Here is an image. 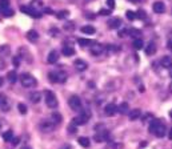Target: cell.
Wrapping results in <instances>:
<instances>
[{"label": "cell", "instance_id": "cell-36", "mask_svg": "<svg viewBox=\"0 0 172 149\" xmlns=\"http://www.w3.org/2000/svg\"><path fill=\"white\" fill-rule=\"evenodd\" d=\"M68 15H69V12L67 9H61V11L57 12V17L59 19H66V17H68Z\"/></svg>", "mask_w": 172, "mask_h": 149}, {"label": "cell", "instance_id": "cell-31", "mask_svg": "<svg viewBox=\"0 0 172 149\" xmlns=\"http://www.w3.org/2000/svg\"><path fill=\"white\" fill-rule=\"evenodd\" d=\"M78 41H79V44H80L81 47H91L92 44H94V41L90 40V39H79Z\"/></svg>", "mask_w": 172, "mask_h": 149}, {"label": "cell", "instance_id": "cell-33", "mask_svg": "<svg viewBox=\"0 0 172 149\" xmlns=\"http://www.w3.org/2000/svg\"><path fill=\"white\" fill-rule=\"evenodd\" d=\"M31 7H33L35 9H38V11H41V9H43V4H41L40 0H33L32 4H31Z\"/></svg>", "mask_w": 172, "mask_h": 149}, {"label": "cell", "instance_id": "cell-18", "mask_svg": "<svg viewBox=\"0 0 172 149\" xmlns=\"http://www.w3.org/2000/svg\"><path fill=\"white\" fill-rule=\"evenodd\" d=\"M27 39H28L29 41H32V43L38 41V40H39V33L36 32L35 29H31V31L27 32Z\"/></svg>", "mask_w": 172, "mask_h": 149}, {"label": "cell", "instance_id": "cell-47", "mask_svg": "<svg viewBox=\"0 0 172 149\" xmlns=\"http://www.w3.org/2000/svg\"><path fill=\"white\" fill-rule=\"evenodd\" d=\"M123 148V144H115L113 145V149H121Z\"/></svg>", "mask_w": 172, "mask_h": 149}, {"label": "cell", "instance_id": "cell-28", "mask_svg": "<svg viewBox=\"0 0 172 149\" xmlns=\"http://www.w3.org/2000/svg\"><path fill=\"white\" fill-rule=\"evenodd\" d=\"M51 120H52V123H55L56 125H59L63 119H61V114L60 113H52L51 114Z\"/></svg>", "mask_w": 172, "mask_h": 149}, {"label": "cell", "instance_id": "cell-24", "mask_svg": "<svg viewBox=\"0 0 172 149\" xmlns=\"http://www.w3.org/2000/svg\"><path fill=\"white\" fill-rule=\"evenodd\" d=\"M155 52H156V44L155 43H149V44L146 47V53L147 55H155Z\"/></svg>", "mask_w": 172, "mask_h": 149}, {"label": "cell", "instance_id": "cell-43", "mask_svg": "<svg viewBox=\"0 0 172 149\" xmlns=\"http://www.w3.org/2000/svg\"><path fill=\"white\" fill-rule=\"evenodd\" d=\"M107 5L112 9L113 7H115V0H107Z\"/></svg>", "mask_w": 172, "mask_h": 149}, {"label": "cell", "instance_id": "cell-13", "mask_svg": "<svg viewBox=\"0 0 172 149\" xmlns=\"http://www.w3.org/2000/svg\"><path fill=\"white\" fill-rule=\"evenodd\" d=\"M104 112H106V114H108V116H113V114L118 112V107H116L115 104H107L106 108H104Z\"/></svg>", "mask_w": 172, "mask_h": 149}, {"label": "cell", "instance_id": "cell-6", "mask_svg": "<svg viewBox=\"0 0 172 149\" xmlns=\"http://www.w3.org/2000/svg\"><path fill=\"white\" fill-rule=\"evenodd\" d=\"M68 105H69V108H71L72 111H81V100H80V97L79 96H71L69 97V100H68Z\"/></svg>", "mask_w": 172, "mask_h": 149}, {"label": "cell", "instance_id": "cell-25", "mask_svg": "<svg viewBox=\"0 0 172 149\" xmlns=\"http://www.w3.org/2000/svg\"><path fill=\"white\" fill-rule=\"evenodd\" d=\"M134 48L137 49V51H140V49L144 48V41L140 39V37H139V39H135L134 40Z\"/></svg>", "mask_w": 172, "mask_h": 149}, {"label": "cell", "instance_id": "cell-23", "mask_svg": "<svg viewBox=\"0 0 172 149\" xmlns=\"http://www.w3.org/2000/svg\"><path fill=\"white\" fill-rule=\"evenodd\" d=\"M11 53V49L8 45H2L0 47V56H3V57H8Z\"/></svg>", "mask_w": 172, "mask_h": 149}, {"label": "cell", "instance_id": "cell-45", "mask_svg": "<svg viewBox=\"0 0 172 149\" xmlns=\"http://www.w3.org/2000/svg\"><path fill=\"white\" fill-rule=\"evenodd\" d=\"M127 35H128V29H123V31H120V33H119V36L120 37H124Z\"/></svg>", "mask_w": 172, "mask_h": 149}, {"label": "cell", "instance_id": "cell-20", "mask_svg": "<svg viewBox=\"0 0 172 149\" xmlns=\"http://www.w3.org/2000/svg\"><path fill=\"white\" fill-rule=\"evenodd\" d=\"M118 112L121 114H127L128 112H130V105H128V102H121L118 107Z\"/></svg>", "mask_w": 172, "mask_h": 149}, {"label": "cell", "instance_id": "cell-50", "mask_svg": "<svg viewBox=\"0 0 172 149\" xmlns=\"http://www.w3.org/2000/svg\"><path fill=\"white\" fill-rule=\"evenodd\" d=\"M14 63H15V65H16V67H17V65H19V59H17V57H15V59H14Z\"/></svg>", "mask_w": 172, "mask_h": 149}, {"label": "cell", "instance_id": "cell-29", "mask_svg": "<svg viewBox=\"0 0 172 149\" xmlns=\"http://www.w3.org/2000/svg\"><path fill=\"white\" fill-rule=\"evenodd\" d=\"M48 79H50L51 83H59V74H57V72H50Z\"/></svg>", "mask_w": 172, "mask_h": 149}, {"label": "cell", "instance_id": "cell-39", "mask_svg": "<svg viewBox=\"0 0 172 149\" xmlns=\"http://www.w3.org/2000/svg\"><path fill=\"white\" fill-rule=\"evenodd\" d=\"M125 16H127V19H130V20H135V19H136V14H135L134 11H127Z\"/></svg>", "mask_w": 172, "mask_h": 149}, {"label": "cell", "instance_id": "cell-55", "mask_svg": "<svg viewBox=\"0 0 172 149\" xmlns=\"http://www.w3.org/2000/svg\"><path fill=\"white\" fill-rule=\"evenodd\" d=\"M130 2H132V3H136V2H140V0H130Z\"/></svg>", "mask_w": 172, "mask_h": 149}, {"label": "cell", "instance_id": "cell-51", "mask_svg": "<svg viewBox=\"0 0 172 149\" xmlns=\"http://www.w3.org/2000/svg\"><path fill=\"white\" fill-rule=\"evenodd\" d=\"M17 142H19V137H14V144H15V145H16V144H17Z\"/></svg>", "mask_w": 172, "mask_h": 149}, {"label": "cell", "instance_id": "cell-5", "mask_svg": "<svg viewBox=\"0 0 172 149\" xmlns=\"http://www.w3.org/2000/svg\"><path fill=\"white\" fill-rule=\"evenodd\" d=\"M39 128H40L41 132H44V133H50L52 132V130H55V128H56V124L55 123H52V120H44V121H41L40 124H39Z\"/></svg>", "mask_w": 172, "mask_h": 149}, {"label": "cell", "instance_id": "cell-58", "mask_svg": "<svg viewBox=\"0 0 172 149\" xmlns=\"http://www.w3.org/2000/svg\"><path fill=\"white\" fill-rule=\"evenodd\" d=\"M170 114H171V117H172V112H171V113H170Z\"/></svg>", "mask_w": 172, "mask_h": 149}, {"label": "cell", "instance_id": "cell-21", "mask_svg": "<svg viewBox=\"0 0 172 149\" xmlns=\"http://www.w3.org/2000/svg\"><path fill=\"white\" fill-rule=\"evenodd\" d=\"M61 53H63L64 56H72L73 53H75V49H73L71 45H64L63 49H61Z\"/></svg>", "mask_w": 172, "mask_h": 149}, {"label": "cell", "instance_id": "cell-15", "mask_svg": "<svg viewBox=\"0 0 172 149\" xmlns=\"http://www.w3.org/2000/svg\"><path fill=\"white\" fill-rule=\"evenodd\" d=\"M57 60H59V53H57L56 51H51L50 53H48L47 61L50 64H55V63H57Z\"/></svg>", "mask_w": 172, "mask_h": 149}, {"label": "cell", "instance_id": "cell-53", "mask_svg": "<svg viewBox=\"0 0 172 149\" xmlns=\"http://www.w3.org/2000/svg\"><path fill=\"white\" fill-rule=\"evenodd\" d=\"M3 84H4V80H3V77H0V87H3Z\"/></svg>", "mask_w": 172, "mask_h": 149}, {"label": "cell", "instance_id": "cell-26", "mask_svg": "<svg viewBox=\"0 0 172 149\" xmlns=\"http://www.w3.org/2000/svg\"><path fill=\"white\" fill-rule=\"evenodd\" d=\"M79 144H80L83 148H90L91 141H90V138L88 137H80L79 138Z\"/></svg>", "mask_w": 172, "mask_h": 149}, {"label": "cell", "instance_id": "cell-30", "mask_svg": "<svg viewBox=\"0 0 172 149\" xmlns=\"http://www.w3.org/2000/svg\"><path fill=\"white\" fill-rule=\"evenodd\" d=\"M3 138H4V141L10 142V141H12V138H14V133H12L11 130H7V132H3Z\"/></svg>", "mask_w": 172, "mask_h": 149}, {"label": "cell", "instance_id": "cell-41", "mask_svg": "<svg viewBox=\"0 0 172 149\" xmlns=\"http://www.w3.org/2000/svg\"><path fill=\"white\" fill-rule=\"evenodd\" d=\"M57 74H59V83H64L67 80V74L64 72H57Z\"/></svg>", "mask_w": 172, "mask_h": 149}, {"label": "cell", "instance_id": "cell-40", "mask_svg": "<svg viewBox=\"0 0 172 149\" xmlns=\"http://www.w3.org/2000/svg\"><path fill=\"white\" fill-rule=\"evenodd\" d=\"M136 17H139V19H146V17H147L146 11H143V9H139V11H137V14H136Z\"/></svg>", "mask_w": 172, "mask_h": 149}, {"label": "cell", "instance_id": "cell-56", "mask_svg": "<svg viewBox=\"0 0 172 149\" xmlns=\"http://www.w3.org/2000/svg\"><path fill=\"white\" fill-rule=\"evenodd\" d=\"M170 91L172 92V83H171V85H170Z\"/></svg>", "mask_w": 172, "mask_h": 149}, {"label": "cell", "instance_id": "cell-7", "mask_svg": "<svg viewBox=\"0 0 172 149\" xmlns=\"http://www.w3.org/2000/svg\"><path fill=\"white\" fill-rule=\"evenodd\" d=\"M20 11L23 12V14H27V15H29V16H32V17H40L41 16V12L40 11L35 9L33 7H28V5H21Z\"/></svg>", "mask_w": 172, "mask_h": 149}, {"label": "cell", "instance_id": "cell-19", "mask_svg": "<svg viewBox=\"0 0 172 149\" xmlns=\"http://www.w3.org/2000/svg\"><path fill=\"white\" fill-rule=\"evenodd\" d=\"M29 100H31V102H33V104H38V102H40V100H41V93L40 92H32V93H29Z\"/></svg>", "mask_w": 172, "mask_h": 149}, {"label": "cell", "instance_id": "cell-14", "mask_svg": "<svg viewBox=\"0 0 172 149\" xmlns=\"http://www.w3.org/2000/svg\"><path fill=\"white\" fill-rule=\"evenodd\" d=\"M120 26H121V20L119 17H113L108 21V27L112 28V29H118V28H120Z\"/></svg>", "mask_w": 172, "mask_h": 149}, {"label": "cell", "instance_id": "cell-34", "mask_svg": "<svg viewBox=\"0 0 172 149\" xmlns=\"http://www.w3.org/2000/svg\"><path fill=\"white\" fill-rule=\"evenodd\" d=\"M7 8H10V0H0V9L4 11Z\"/></svg>", "mask_w": 172, "mask_h": 149}, {"label": "cell", "instance_id": "cell-35", "mask_svg": "<svg viewBox=\"0 0 172 149\" xmlns=\"http://www.w3.org/2000/svg\"><path fill=\"white\" fill-rule=\"evenodd\" d=\"M76 130H78V124H76L75 121H72V123L68 125V132L69 133H76Z\"/></svg>", "mask_w": 172, "mask_h": 149}, {"label": "cell", "instance_id": "cell-4", "mask_svg": "<svg viewBox=\"0 0 172 149\" xmlns=\"http://www.w3.org/2000/svg\"><path fill=\"white\" fill-rule=\"evenodd\" d=\"M90 119H91V111L90 109H83L80 112V114L73 119V121H75L78 125H84V124H87L88 121H90Z\"/></svg>", "mask_w": 172, "mask_h": 149}, {"label": "cell", "instance_id": "cell-54", "mask_svg": "<svg viewBox=\"0 0 172 149\" xmlns=\"http://www.w3.org/2000/svg\"><path fill=\"white\" fill-rule=\"evenodd\" d=\"M3 99H4V95H2V93H0V104H2V101H3Z\"/></svg>", "mask_w": 172, "mask_h": 149}, {"label": "cell", "instance_id": "cell-10", "mask_svg": "<svg viewBox=\"0 0 172 149\" xmlns=\"http://www.w3.org/2000/svg\"><path fill=\"white\" fill-rule=\"evenodd\" d=\"M73 65H75L76 71H79V72H84V71L88 68V64L85 63L84 60H81V59H78V60L73 63Z\"/></svg>", "mask_w": 172, "mask_h": 149}, {"label": "cell", "instance_id": "cell-59", "mask_svg": "<svg viewBox=\"0 0 172 149\" xmlns=\"http://www.w3.org/2000/svg\"><path fill=\"white\" fill-rule=\"evenodd\" d=\"M171 77H172V73H171Z\"/></svg>", "mask_w": 172, "mask_h": 149}, {"label": "cell", "instance_id": "cell-37", "mask_svg": "<svg viewBox=\"0 0 172 149\" xmlns=\"http://www.w3.org/2000/svg\"><path fill=\"white\" fill-rule=\"evenodd\" d=\"M17 109H19V112H20L21 114H26L27 111H28V109H27V105L26 104H21V102L17 105Z\"/></svg>", "mask_w": 172, "mask_h": 149}, {"label": "cell", "instance_id": "cell-48", "mask_svg": "<svg viewBox=\"0 0 172 149\" xmlns=\"http://www.w3.org/2000/svg\"><path fill=\"white\" fill-rule=\"evenodd\" d=\"M60 149H72V147L69 144H66V145H63V147H61Z\"/></svg>", "mask_w": 172, "mask_h": 149}, {"label": "cell", "instance_id": "cell-16", "mask_svg": "<svg viewBox=\"0 0 172 149\" xmlns=\"http://www.w3.org/2000/svg\"><path fill=\"white\" fill-rule=\"evenodd\" d=\"M0 109L3 112H8L11 109V101H10V99L5 97V96H4V99H3L2 104H0Z\"/></svg>", "mask_w": 172, "mask_h": 149}, {"label": "cell", "instance_id": "cell-57", "mask_svg": "<svg viewBox=\"0 0 172 149\" xmlns=\"http://www.w3.org/2000/svg\"><path fill=\"white\" fill-rule=\"evenodd\" d=\"M23 149H31V148H29V147H24Z\"/></svg>", "mask_w": 172, "mask_h": 149}, {"label": "cell", "instance_id": "cell-17", "mask_svg": "<svg viewBox=\"0 0 172 149\" xmlns=\"http://www.w3.org/2000/svg\"><path fill=\"white\" fill-rule=\"evenodd\" d=\"M140 116H142V112H140V109H132V111L128 112V119H130L131 121L137 120Z\"/></svg>", "mask_w": 172, "mask_h": 149}, {"label": "cell", "instance_id": "cell-1", "mask_svg": "<svg viewBox=\"0 0 172 149\" xmlns=\"http://www.w3.org/2000/svg\"><path fill=\"white\" fill-rule=\"evenodd\" d=\"M149 132L153 133L156 137H164L167 133V128L160 120H152L149 124Z\"/></svg>", "mask_w": 172, "mask_h": 149}, {"label": "cell", "instance_id": "cell-49", "mask_svg": "<svg viewBox=\"0 0 172 149\" xmlns=\"http://www.w3.org/2000/svg\"><path fill=\"white\" fill-rule=\"evenodd\" d=\"M167 45H168V49H171V51H172V40H168Z\"/></svg>", "mask_w": 172, "mask_h": 149}, {"label": "cell", "instance_id": "cell-38", "mask_svg": "<svg viewBox=\"0 0 172 149\" xmlns=\"http://www.w3.org/2000/svg\"><path fill=\"white\" fill-rule=\"evenodd\" d=\"M2 14L4 15V16H7V17H10L14 15V9H11V8H7V9H4V11H2Z\"/></svg>", "mask_w": 172, "mask_h": 149}, {"label": "cell", "instance_id": "cell-46", "mask_svg": "<svg viewBox=\"0 0 172 149\" xmlns=\"http://www.w3.org/2000/svg\"><path fill=\"white\" fill-rule=\"evenodd\" d=\"M64 28H66V29H72V28H73V24H72V23H67V26H64Z\"/></svg>", "mask_w": 172, "mask_h": 149}, {"label": "cell", "instance_id": "cell-52", "mask_svg": "<svg viewBox=\"0 0 172 149\" xmlns=\"http://www.w3.org/2000/svg\"><path fill=\"white\" fill-rule=\"evenodd\" d=\"M168 137H170V140H172V128L170 129V132H168Z\"/></svg>", "mask_w": 172, "mask_h": 149}, {"label": "cell", "instance_id": "cell-3", "mask_svg": "<svg viewBox=\"0 0 172 149\" xmlns=\"http://www.w3.org/2000/svg\"><path fill=\"white\" fill-rule=\"evenodd\" d=\"M44 100H45V104H47L48 108H56L59 105V101L56 99V95H55L52 91H45L44 93Z\"/></svg>", "mask_w": 172, "mask_h": 149}, {"label": "cell", "instance_id": "cell-2", "mask_svg": "<svg viewBox=\"0 0 172 149\" xmlns=\"http://www.w3.org/2000/svg\"><path fill=\"white\" fill-rule=\"evenodd\" d=\"M20 83H21V85H23L24 88H31V87H35L36 84H38L36 79L29 73H23L21 74L20 76Z\"/></svg>", "mask_w": 172, "mask_h": 149}, {"label": "cell", "instance_id": "cell-32", "mask_svg": "<svg viewBox=\"0 0 172 149\" xmlns=\"http://www.w3.org/2000/svg\"><path fill=\"white\" fill-rule=\"evenodd\" d=\"M128 35L132 36V37H135V39H139L140 35H142V32H140L139 29H135V28H132V29L128 31Z\"/></svg>", "mask_w": 172, "mask_h": 149}, {"label": "cell", "instance_id": "cell-11", "mask_svg": "<svg viewBox=\"0 0 172 149\" xmlns=\"http://www.w3.org/2000/svg\"><path fill=\"white\" fill-rule=\"evenodd\" d=\"M152 8H153L155 14H164V11H165V5H164V3H161V2H155Z\"/></svg>", "mask_w": 172, "mask_h": 149}, {"label": "cell", "instance_id": "cell-42", "mask_svg": "<svg viewBox=\"0 0 172 149\" xmlns=\"http://www.w3.org/2000/svg\"><path fill=\"white\" fill-rule=\"evenodd\" d=\"M100 15H103V16L111 15V11H109V9H100Z\"/></svg>", "mask_w": 172, "mask_h": 149}, {"label": "cell", "instance_id": "cell-27", "mask_svg": "<svg viewBox=\"0 0 172 149\" xmlns=\"http://www.w3.org/2000/svg\"><path fill=\"white\" fill-rule=\"evenodd\" d=\"M7 79H8V81H10L11 84L16 83V80H17V74H16V72H15V71H11V72H8Z\"/></svg>", "mask_w": 172, "mask_h": 149}, {"label": "cell", "instance_id": "cell-22", "mask_svg": "<svg viewBox=\"0 0 172 149\" xmlns=\"http://www.w3.org/2000/svg\"><path fill=\"white\" fill-rule=\"evenodd\" d=\"M81 32L84 33V35H94V33L96 32V29L92 26H84V27H81Z\"/></svg>", "mask_w": 172, "mask_h": 149}, {"label": "cell", "instance_id": "cell-8", "mask_svg": "<svg viewBox=\"0 0 172 149\" xmlns=\"http://www.w3.org/2000/svg\"><path fill=\"white\" fill-rule=\"evenodd\" d=\"M104 51V47L101 44H97V43H94V44L91 45V53L94 56H100L103 53Z\"/></svg>", "mask_w": 172, "mask_h": 149}, {"label": "cell", "instance_id": "cell-12", "mask_svg": "<svg viewBox=\"0 0 172 149\" xmlns=\"http://www.w3.org/2000/svg\"><path fill=\"white\" fill-rule=\"evenodd\" d=\"M160 64H161L163 68L170 69V68H172V57L171 56H163L161 60H160Z\"/></svg>", "mask_w": 172, "mask_h": 149}, {"label": "cell", "instance_id": "cell-9", "mask_svg": "<svg viewBox=\"0 0 172 149\" xmlns=\"http://www.w3.org/2000/svg\"><path fill=\"white\" fill-rule=\"evenodd\" d=\"M95 141L96 142H103V141H107V140H109V133L106 132V130H103V132H99L95 135Z\"/></svg>", "mask_w": 172, "mask_h": 149}, {"label": "cell", "instance_id": "cell-44", "mask_svg": "<svg viewBox=\"0 0 172 149\" xmlns=\"http://www.w3.org/2000/svg\"><path fill=\"white\" fill-rule=\"evenodd\" d=\"M51 35L52 36H57V35H59V29H57V28H52V29H51Z\"/></svg>", "mask_w": 172, "mask_h": 149}]
</instances>
